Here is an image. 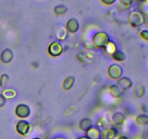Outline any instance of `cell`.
<instances>
[{"label":"cell","mask_w":148,"mask_h":139,"mask_svg":"<svg viewBox=\"0 0 148 139\" xmlns=\"http://www.w3.org/2000/svg\"><path fill=\"white\" fill-rule=\"evenodd\" d=\"M110 36L106 31H98L95 33L92 37V43L95 48L103 49L106 45L110 41Z\"/></svg>","instance_id":"6da1fadb"},{"label":"cell","mask_w":148,"mask_h":139,"mask_svg":"<svg viewBox=\"0 0 148 139\" xmlns=\"http://www.w3.org/2000/svg\"><path fill=\"white\" fill-rule=\"evenodd\" d=\"M128 20L132 27L139 28L144 24L145 18L140 11H133L129 14Z\"/></svg>","instance_id":"7a4b0ae2"},{"label":"cell","mask_w":148,"mask_h":139,"mask_svg":"<svg viewBox=\"0 0 148 139\" xmlns=\"http://www.w3.org/2000/svg\"><path fill=\"white\" fill-rule=\"evenodd\" d=\"M48 54L51 57H58L64 52V46L59 41H54L49 45L47 49Z\"/></svg>","instance_id":"3957f363"},{"label":"cell","mask_w":148,"mask_h":139,"mask_svg":"<svg viewBox=\"0 0 148 139\" xmlns=\"http://www.w3.org/2000/svg\"><path fill=\"white\" fill-rule=\"evenodd\" d=\"M124 70L119 64H112L110 65L107 70V74L108 77L112 80H118L122 77Z\"/></svg>","instance_id":"277c9868"},{"label":"cell","mask_w":148,"mask_h":139,"mask_svg":"<svg viewBox=\"0 0 148 139\" xmlns=\"http://www.w3.org/2000/svg\"><path fill=\"white\" fill-rule=\"evenodd\" d=\"M14 113L16 116L20 119H25L30 115L31 109L30 107L27 104L21 103V104H17V107L14 109Z\"/></svg>","instance_id":"5b68a950"},{"label":"cell","mask_w":148,"mask_h":139,"mask_svg":"<svg viewBox=\"0 0 148 139\" xmlns=\"http://www.w3.org/2000/svg\"><path fill=\"white\" fill-rule=\"evenodd\" d=\"M30 130H31V126H30L29 122L25 120H23V119L19 120L16 125V131L20 136H27L30 133Z\"/></svg>","instance_id":"8992f818"},{"label":"cell","mask_w":148,"mask_h":139,"mask_svg":"<svg viewBox=\"0 0 148 139\" xmlns=\"http://www.w3.org/2000/svg\"><path fill=\"white\" fill-rule=\"evenodd\" d=\"M133 81L130 78L127 76H122L117 80L116 85H118L119 88L121 89L122 92L130 90L132 87L133 86Z\"/></svg>","instance_id":"52a82bcc"},{"label":"cell","mask_w":148,"mask_h":139,"mask_svg":"<svg viewBox=\"0 0 148 139\" xmlns=\"http://www.w3.org/2000/svg\"><path fill=\"white\" fill-rule=\"evenodd\" d=\"M85 133V136L88 139H102L103 133L98 127L92 126Z\"/></svg>","instance_id":"ba28073f"},{"label":"cell","mask_w":148,"mask_h":139,"mask_svg":"<svg viewBox=\"0 0 148 139\" xmlns=\"http://www.w3.org/2000/svg\"><path fill=\"white\" fill-rule=\"evenodd\" d=\"M79 26L80 25H79V23L77 19L72 17L66 22V30L70 33H75L79 30Z\"/></svg>","instance_id":"9c48e42d"},{"label":"cell","mask_w":148,"mask_h":139,"mask_svg":"<svg viewBox=\"0 0 148 139\" xmlns=\"http://www.w3.org/2000/svg\"><path fill=\"white\" fill-rule=\"evenodd\" d=\"M14 58V53L10 49H5L2 51L0 55V59L4 64H9Z\"/></svg>","instance_id":"30bf717a"},{"label":"cell","mask_w":148,"mask_h":139,"mask_svg":"<svg viewBox=\"0 0 148 139\" xmlns=\"http://www.w3.org/2000/svg\"><path fill=\"white\" fill-rule=\"evenodd\" d=\"M78 59L80 62L83 63L88 64V65H92L95 62V56L92 53L89 52H82L77 55Z\"/></svg>","instance_id":"8fae6325"},{"label":"cell","mask_w":148,"mask_h":139,"mask_svg":"<svg viewBox=\"0 0 148 139\" xmlns=\"http://www.w3.org/2000/svg\"><path fill=\"white\" fill-rule=\"evenodd\" d=\"M126 121V116L121 111H116L112 115V122L116 126H121Z\"/></svg>","instance_id":"7c38bea8"},{"label":"cell","mask_w":148,"mask_h":139,"mask_svg":"<svg viewBox=\"0 0 148 139\" xmlns=\"http://www.w3.org/2000/svg\"><path fill=\"white\" fill-rule=\"evenodd\" d=\"M118 136V130L115 127L107 128L104 133H103V139H116Z\"/></svg>","instance_id":"4fadbf2b"},{"label":"cell","mask_w":148,"mask_h":139,"mask_svg":"<svg viewBox=\"0 0 148 139\" xmlns=\"http://www.w3.org/2000/svg\"><path fill=\"white\" fill-rule=\"evenodd\" d=\"M92 126H93V122H92V119L89 118V117H84L79 122V128L84 132L88 130Z\"/></svg>","instance_id":"5bb4252c"},{"label":"cell","mask_w":148,"mask_h":139,"mask_svg":"<svg viewBox=\"0 0 148 139\" xmlns=\"http://www.w3.org/2000/svg\"><path fill=\"white\" fill-rule=\"evenodd\" d=\"M146 93V88L145 86L143 84H137L135 85L133 91V94L135 98H141L145 95Z\"/></svg>","instance_id":"9a60e30c"},{"label":"cell","mask_w":148,"mask_h":139,"mask_svg":"<svg viewBox=\"0 0 148 139\" xmlns=\"http://www.w3.org/2000/svg\"><path fill=\"white\" fill-rule=\"evenodd\" d=\"M75 83V78L72 75L66 77L63 81L62 83V88L65 91H69V90L72 89V87L74 86Z\"/></svg>","instance_id":"2e32d148"},{"label":"cell","mask_w":148,"mask_h":139,"mask_svg":"<svg viewBox=\"0 0 148 139\" xmlns=\"http://www.w3.org/2000/svg\"><path fill=\"white\" fill-rule=\"evenodd\" d=\"M103 49L105 51V52H106L108 54L111 55V56L116 51L118 50V49H117V44L112 40H110V41L106 45Z\"/></svg>","instance_id":"e0dca14e"},{"label":"cell","mask_w":148,"mask_h":139,"mask_svg":"<svg viewBox=\"0 0 148 139\" xmlns=\"http://www.w3.org/2000/svg\"><path fill=\"white\" fill-rule=\"evenodd\" d=\"M111 56H112L114 60L119 62H124V61H125L126 59H127V55H126V54L124 53L123 51L119 50V49L116 51V52L111 55Z\"/></svg>","instance_id":"ac0fdd59"},{"label":"cell","mask_w":148,"mask_h":139,"mask_svg":"<svg viewBox=\"0 0 148 139\" xmlns=\"http://www.w3.org/2000/svg\"><path fill=\"white\" fill-rule=\"evenodd\" d=\"M108 91H109V94L114 98H119L121 96V92H122L116 84H112V85H110Z\"/></svg>","instance_id":"d6986e66"},{"label":"cell","mask_w":148,"mask_h":139,"mask_svg":"<svg viewBox=\"0 0 148 139\" xmlns=\"http://www.w3.org/2000/svg\"><path fill=\"white\" fill-rule=\"evenodd\" d=\"M1 95L5 98V99H13L17 96V92L15 90L12 89V88H5L4 91H2Z\"/></svg>","instance_id":"ffe728a7"},{"label":"cell","mask_w":148,"mask_h":139,"mask_svg":"<svg viewBox=\"0 0 148 139\" xmlns=\"http://www.w3.org/2000/svg\"><path fill=\"white\" fill-rule=\"evenodd\" d=\"M136 122L140 125H148V115L147 114H140L136 117Z\"/></svg>","instance_id":"44dd1931"},{"label":"cell","mask_w":148,"mask_h":139,"mask_svg":"<svg viewBox=\"0 0 148 139\" xmlns=\"http://www.w3.org/2000/svg\"><path fill=\"white\" fill-rule=\"evenodd\" d=\"M68 11V7L65 4H58L53 8V12L56 15H63Z\"/></svg>","instance_id":"7402d4cb"},{"label":"cell","mask_w":148,"mask_h":139,"mask_svg":"<svg viewBox=\"0 0 148 139\" xmlns=\"http://www.w3.org/2000/svg\"><path fill=\"white\" fill-rule=\"evenodd\" d=\"M10 83V76L7 74H2L0 77V87L6 88Z\"/></svg>","instance_id":"603a6c76"},{"label":"cell","mask_w":148,"mask_h":139,"mask_svg":"<svg viewBox=\"0 0 148 139\" xmlns=\"http://www.w3.org/2000/svg\"><path fill=\"white\" fill-rule=\"evenodd\" d=\"M134 0H120L119 1V6L121 7V10H127L131 7L132 4Z\"/></svg>","instance_id":"cb8c5ba5"},{"label":"cell","mask_w":148,"mask_h":139,"mask_svg":"<svg viewBox=\"0 0 148 139\" xmlns=\"http://www.w3.org/2000/svg\"><path fill=\"white\" fill-rule=\"evenodd\" d=\"M56 37L59 41H64L66 38V30H65L64 28H60L56 33Z\"/></svg>","instance_id":"d4e9b609"},{"label":"cell","mask_w":148,"mask_h":139,"mask_svg":"<svg viewBox=\"0 0 148 139\" xmlns=\"http://www.w3.org/2000/svg\"><path fill=\"white\" fill-rule=\"evenodd\" d=\"M141 12L143 14V15L148 16V0H145L143 2H142V7Z\"/></svg>","instance_id":"484cf974"},{"label":"cell","mask_w":148,"mask_h":139,"mask_svg":"<svg viewBox=\"0 0 148 139\" xmlns=\"http://www.w3.org/2000/svg\"><path fill=\"white\" fill-rule=\"evenodd\" d=\"M140 37L145 41H148V30L144 29V30H141L140 33Z\"/></svg>","instance_id":"4316f807"},{"label":"cell","mask_w":148,"mask_h":139,"mask_svg":"<svg viewBox=\"0 0 148 139\" xmlns=\"http://www.w3.org/2000/svg\"><path fill=\"white\" fill-rule=\"evenodd\" d=\"M101 2L103 3V4H104L105 5H112V4H114V3L116 1V0H101Z\"/></svg>","instance_id":"83f0119b"},{"label":"cell","mask_w":148,"mask_h":139,"mask_svg":"<svg viewBox=\"0 0 148 139\" xmlns=\"http://www.w3.org/2000/svg\"><path fill=\"white\" fill-rule=\"evenodd\" d=\"M6 104V99L1 94H0V107H3Z\"/></svg>","instance_id":"f1b7e54d"},{"label":"cell","mask_w":148,"mask_h":139,"mask_svg":"<svg viewBox=\"0 0 148 139\" xmlns=\"http://www.w3.org/2000/svg\"><path fill=\"white\" fill-rule=\"evenodd\" d=\"M141 109H142V111H143V112H144L145 114V113L147 111V105H146V104H142Z\"/></svg>","instance_id":"f546056e"},{"label":"cell","mask_w":148,"mask_h":139,"mask_svg":"<svg viewBox=\"0 0 148 139\" xmlns=\"http://www.w3.org/2000/svg\"><path fill=\"white\" fill-rule=\"evenodd\" d=\"M53 139H66V138H64V136H58L53 138Z\"/></svg>","instance_id":"4dcf8cb0"},{"label":"cell","mask_w":148,"mask_h":139,"mask_svg":"<svg viewBox=\"0 0 148 139\" xmlns=\"http://www.w3.org/2000/svg\"><path fill=\"white\" fill-rule=\"evenodd\" d=\"M116 139H129L126 136H120Z\"/></svg>","instance_id":"1f68e13d"},{"label":"cell","mask_w":148,"mask_h":139,"mask_svg":"<svg viewBox=\"0 0 148 139\" xmlns=\"http://www.w3.org/2000/svg\"><path fill=\"white\" fill-rule=\"evenodd\" d=\"M77 139H88V138L85 136H80V137L78 138Z\"/></svg>","instance_id":"d6a6232c"},{"label":"cell","mask_w":148,"mask_h":139,"mask_svg":"<svg viewBox=\"0 0 148 139\" xmlns=\"http://www.w3.org/2000/svg\"><path fill=\"white\" fill-rule=\"evenodd\" d=\"M134 1H137V2H140V3H142V2H143V1H144L145 0H134Z\"/></svg>","instance_id":"836d02e7"},{"label":"cell","mask_w":148,"mask_h":139,"mask_svg":"<svg viewBox=\"0 0 148 139\" xmlns=\"http://www.w3.org/2000/svg\"><path fill=\"white\" fill-rule=\"evenodd\" d=\"M33 139H41V138H39V137H36V138H33Z\"/></svg>","instance_id":"e575fe53"},{"label":"cell","mask_w":148,"mask_h":139,"mask_svg":"<svg viewBox=\"0 0 148 139\" xmlns=\"http://www.w3.org/2000/svg\"><path fill=\"white\" fill-rule=\"evenodd\" d=\"M146 135H147V138H148V130H147V133H146Z\"/></svg>","instance_id":"d590c367"}]
</instances>
